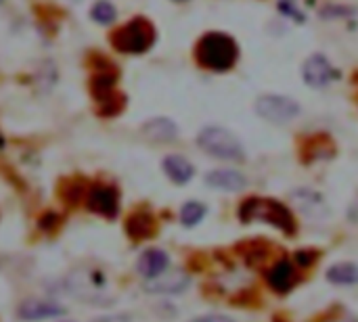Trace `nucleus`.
<instances>
[{
	"label": "nucleus",
	"mask_w": 358,
	"mask_h": 322,
	"mask_svg": "<svg viewBox=\"0 0 358 322\" xmlns=\"http://www.w3.org/2000/svg\"><path fill=\"white\" fill-rule=\"evenodd\" d=\"M168 268V256L162 249H147L141 260H138V272L151 281L159 275H164V270Z\"/></svg>",
	"instance_id": "nucleus-12"
},
{
	"label": "nucleus",
	"mask_w": 358,
	"mask_h": 322,
	"mask_svg": "<svg viewBox=\"0 0 358 322\" xmlns=\"http://www.w3.org/2000/svg\"><path fill=\"white\" fill-rule=\"evenodd\" d=\"M203 216H206V207H203L201 203L191 201V203H187V205L182 207V212H180V222H182L185 226H195V224H199V222L203 220Z\"/></svg>",
	"instance_id": "nucleus-20"
},
{
	"label": "nucleus",
	"mask_w": 358,
	"mask_h": 322,
	"mask_svg": "<svg viewBox=\"0 0 358 322\" xmlns=\"http://www.w3.org/2000/svg\"><path fill=\"white\" fill-rule=\"evenodd\" d=\"M296 258H298V260H300V264H304V266H306V264H310V262H313V260H310V258H313V256H310V254H308V256H306V254H298V256H296Z\"/></svg>",
	"instance_id": "nucleus-23"
},
{
	"label": "nucleus",
	"mask_w": 358,
	"mask_h": 322,
	"mask_svg": "<svg viewBox=\"0 0 358 322\" xmlns=\"http://www.w3.org/2000/svg\"><path fill=\"white\" fill-rule=\"evenodd\" d=\"M128 233L134 239H145L153 233V220L147 214H136L134 218L128 220Z\"/></svg>",
	"instance_id": "nucleus-18"
},
{
	"label": "nucleus",
	"mask_w": 358,
	"mask_h": 322,
	"mask_svg": "<svg viewBox=\"0 0 358 322\" xmlns=\"http://www.w3.org/2000/svg\"><path fill=\"white\" fill-rule=\"evenodd\" d=\"M294 203L304 212V214H308V216H313V218H321V216H325V203H323V199H321V195H317L315 191H298L296 195H294Z\"/></svg>",
	"instance_id": "nucleus-16"
},
{
	"label": "nucleus",
	"mask_w": 358,
	"mask_h": 322,
	"mask_svg": "<svg viewBox=\"0 0 358 322\" xmlns=\"http://www.w3.org/2000/svg\"><path fill=\"white\" fill-rule=\"evenodd\" d=\"M268 285L279 293H287L296 285V270H294L292 262H287V260L277 262L273 266V270L268 272Z\"/></svg>",
	"instance_id": "nucleus-13"
},
{
	"label": "nucleus",
	"mask_w": 358,
	"mask_h": 322,
	"mask_svg": "<svg viewBox=\"0 0 358 322\" xmlns=\"http://www.w3.org/2000/svg\"><path fill=\"white\" fill-rule=\"evenodd\" d=\"M206 182L214 189L224 191H241L245 186V178L235 170H214L206 176Z\"/></svg>",
	"instance_id": "nucleus-15"
},
{
	"label": "nucleus",
	"mask_w": 358,
	"mask_h": 322,
	"mask_svg": "<svg viewBox=\"0 0 358 322\" xmlns=\"http://www.w3.org/2000/svg\"><path fill=\"white\" fill-rule=\"evenodd\" d=\"M256 113L271 124H287L300 115V105L287 96L264 94L256 101Z\"/></svg>",
	"instance_id": "nucleus-6"
},
{
	"label": "nucleus",
	"mask_w": 358,
	"mask_h": 322,
	"mask_svg": "<svg viewBox=\"0 0 358 322\" xmlns=\"http://www.w3.org/2000/svg\"><path fill=\"white\" fill-rule=\"evenodd\" d=\"M0 4H2V0H0Z\"/></svg>",
	"instance_id": "nucleus-25"
},
{
	"label": "nucleus",
	"mask_w": 358,
	"mask_h": 322,
	"mask_svg": "<svg viewBox=\"0 0 358 322\" xmlns=\"http://www.w3.org/2000/svg\"><path fill=\"white\" fill-rule=\"evenodd\" d=\"M239 57V48L235 40L227 34L212 31L206 34L197 44V59L203 67L214 71H227L235 65Z\"/></svg>",
	"instance_id": "nucleus-1"
},
{
	"label": "nucleus",
	"mask_w": 358,
	"mask_h": 322,
	"mask_svg": "<svg viewBox=\"0 0 358 322\" xmlns=\"http://www.w3.org/2000/svg\"><path fill=\"white\" fill-rule=\"evenodd\" d=\"M239 218L243 222H254V220L268 222L285 233H294V218L289 210L273 199H248L239 210Z\"/></svg>",
	"instance_id": "nucleus-2"
},
{
	"label": "nucleus",
	"mask_w": 358,
	"mask_h": 322,
	"mask_svg": "<svg viewBox=\"0 0 358 322\" xmlns=\"http://www.w3.org/2000/svg\"><path fill=\"white\" fill-rule=\"evenodd\" d=\"M189 285H191V279L185 272L176 270V272H168V275H159V277L151 279L145 285V291H149L153 295H178Z\"/></svg>",
	"instance_id": "nucleus-8"
},
{
	"label": "nucleus",
	"mask_w": 358,
	"mask_h": 322,
	"mask_svg": "<svg viewBox=\"0 0 358 322\" xmlns=\"http://www.w3.org/2000/svg\"><path fill=\"white\" fill-rule=\"evenodd\" d=\"M153 40H155V31L147 19H132L113 36V44L122 52H134V54L145 52L153 44Z\"/></svg>",
	"instance_id": "nucleus-5"
},
{
	"label": "nucleus",
	"mask_w": 358,
	"mask_h": 322,
	"mask_svg": "<svg viewBox=\"0 0 358 322\" xmlns=\"http://www.w3.org/2000/svg\"><path fill=\"white\" fill-rule=\"evenodd\" d=\"M65 308L52 302H44V300H27L19 306L17 316L21 321H46V319H55V316H63Z\"/></svg>",
	"instance_id": "nucleus-9"
},
{
	"label": "nucleus",
	"mask_w": 358,
	"mask_h": 322,
	"mask_svg": "<svg viewBox=\"0 0 358 322\" xmlns=\"http://www.w3.org/2000/svg\"><path fill=\"white\" fill-rule=\"evenodd\" d=\"M164 172L170 176V180H174L176 184H185L193 178L195 168L180 155H168L164 159Z\"/></svg>",
	"instance_id": "nucleus-14"
},
{
	"label": "nucleus",
	"mask_w": 358,
	"mask_h": 322,
	"mask_svg": "<svg viewBox=\"0 0 358 322\" xmlns=\"http://www.w3.org/2000/svg\"><path fill=\"white\" fill-rule=\"evenodd\" d=\"M178 2H182V0H178Z\"/></svg>",
	"instance_id": "nucleus-24"
},
{
	"label": "nucleus",
	"mask_w": 358,
	"mask_h": 322,
	"mask_svg": "<svg viewBox=\"0 0 358 322\" xmlns=\"http://www.w3.org/2000/svg\"><path fill=\"white\" fill-rule=\"evenodd\" d=\"M115 6L111 4V2H107V0H99V2H94L92 4V10H90V17H92V21H96V23H101V25H107V23H111L113 19H115Z\"/></svg>",
	"instance_id": "nucleus-19"
},
{
	"label": "nucleus",
	"mask_w": 358,
	"mask_h": 322,
	"mask_svg": "<svg viewBox=\"0 0 358 322\" xmlns=\"http://www.w3.org/2000/svg\"><path fill=\"white\" fill-rule=\"evenodd\" d=\"M92 322H130V316H126V314H109V316L94 319Z\"/></svg>",
	"instance_id": "nucleus-21"
},
{
	"label": "nucleus",
	"mask_w": 358,
	"mask_h": 322,
	"mask_svg": "<svg viewBox=\"0 0 358 322\" xmlns=\"http://www.w3.org/2000/svg\"><path fill=\"white\" fill-rule=\"evenodd\" d=\"M107 281L101 272L90 270V268H78L65 279V289L67 293L86 304H103Z\"/></svg>",
	"instance_id": "nucleus-3"
},
{
	"label": "nucleus",
	"mask_w": 358,
	"mask_h": 322,
	"mask_svg": "<svg viewBox=\"0 0 358 322\" xmlns=\"http://www.w3.org/2000/svg\"><path fill=\"white\" fill-rule=\"evenodd\" d=\"M327 279L336 285H355V283H358V266H355V264H336L329 268Z\"/></svg>",
	"instance_id": "nucleus-17"
},
{
	"label": "nucleus",
	"mask_w": 358,
	"mask_h": 322,
	"mask_svg": "<svg viewBox=\"0 0 358 322\" xmlns=\"http://www.w3.org/2000/svg\"><path fill=\"white\" fill-rule=\"evenodd\" d=\"M197 145L214 155V157H220V159H229V161H239L243 159V147L239 142V138L224 130V128H218V126H210V128H203L197 136Z\"/></svg>",
	"instance_id": "nucleus-4"
},
{
	"label": "nucleus",
	"mask_w": 358,
	"mask_h": 322,
	"mask_svg": "<svg viewBox=\"0 0 358 322\" xmlns=\"http://www.w3.org/2000/svg\"><path fill=\"white\" fill-rule=\"evenodd\" d=\"M143 134L153 140V142H170L176 138L178 134V128L172 119H166V117H155V119H149L145 126H143Z\"/></svg>",
	"instance_id": "nucleus-11"
},
{
	"label": "nucleus",
	"mask_w": 358,
	"mask_h": 322,
	"mask_svg": "<svg viewBox=\"0 0 358 322\" xmlns=\"http://www.w3.org/2000/svg\"><path fill=\"white\" fill-rule=\"evenodd\" d=\"M193 322H233L231 319H227V316H218V314H212V316H201V319H197V321Z\"/></svg>",
	"instance_id": "nucleus-22"
},
{
	"label": "nucleus",
	"mask_w": 358,
	"mask_h": 322,
	"mask_svg": "<svg viewBox=\"0 0 358 322\" xmlns=\"http://www.w3.org/2000/svg\"><path fill=\"white\" fill-rule=\"evenodd\" d=\"M88 207L105 218H113L117 214V193L111 186H92L88 193Z\"/></svg>",
	"instance_id": "nucleus-10"
},
{
	"label": "nucleus",
	"mask_w": 358,
	"mask_h": 322,
	"mask_svg": "<svg viewBox=\"0 0 358 322\" xmlns=\"http://www.w3.org/2000/svg\"><path fill=\"white\" fill-rule=\"evenodd\" d=\"M302 75H304V82L313 88H323L327 86L334 78H336V69L334 65L329 63L327 57L323 54H313L306 59L304 67H302Z\"/></svg>",
	"instance_id": "nucleus-7"
}]
</instances>
